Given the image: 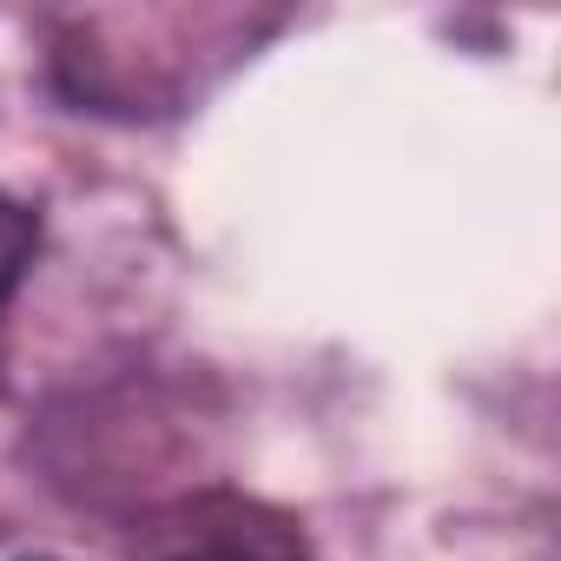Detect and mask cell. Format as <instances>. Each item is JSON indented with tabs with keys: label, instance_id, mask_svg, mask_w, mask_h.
I'll return each instance as SVG.
<instances>
[{
	"label": "cell",
	"instance_id": "obj_1",
	"mask_svg": "<svg viewBox=\"0 0 561 561\" xmlns=\"http://www.w3.org/2000/svg\"><path fill=\"white\" fill-rule=\"evenodd\" d=\"M34 238H41L34 231V211L14 205V198H0V305L21 291V277L34 264Z\"/></svg>",
	"mask_w": 561,
	"mask_h": 561
},
{
	"label": "cell",
	"instance_id": "obj_2",
	"mask_svg": "<svg viewBox=\"0 0 561 561\" xmlns=\"http://www.w3.org/2000/svg\"><path fill=\"white\" fill-rule=\"evenodd\" d=\"M179 561H271L257 548H198V554H179Z\"/></svg>",
	"mask_w": 561,
	"mask_h": 561
}]
</instances>
